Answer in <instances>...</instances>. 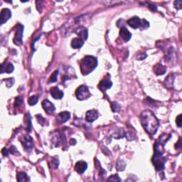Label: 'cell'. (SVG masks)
<instances>
[{"label": "cell", "instance_id": "obj_24", "mask_svg": "<svg viewBox=\"0 0 182 182\" xmlns=\"http://www.w3.org/2000/svg\"><path fill=\"white\" fill-rule=\"evenodd\" d=\"M58 71H56L54 72V73L52 74L51 77L49 79V83H55L57 81V77H58Z\"/></svg>", "mask_w": 182, "mask_h": 182}, {"label": "cell", "instance_id": "obj_9", "mask_svg": "<svg viewBox=\"0 0 182 182\" xmlns=\"http://www.w3.org/2000/svg\"><path fill=\"white\" fill-rule=\"evenodd\" d=\"M112 81L108 78H105L100 81L99 84H98V88L102 92H105L107 89H110L112 87Z\"/></svg>", "mask_w": 182, "mask_h": 182}, {"label": "cell", "instance_id": "obj_14", "mask_svg": "<svg viewBox=\"0 0 182 182\" xmlns=\"http://www.w3.org/2000/svg\"><path fill=\"white\" fill-rule=\"evenodd\" d=\"M88 168V165L87 163L83 161H80L78 162L76 164L75 166V169L76 171L78 172L79 174H83L85 172V171Z\"/></svg>", "mask_w": 182, "mask_h": 182}, {"label": "cell", "instance_id": "obj_16", "mask_svg": "<svg viewBox=\"0 0 182 182\" xmlns=\"http://www.w3.org/2000/svg\"><path fill=\"white\" fill-rule=\"evenodd\" d=\"M128 25L131 26L132 28H137L139 27H140V24H141V20L140 19L137 17V16H135V17L130 19L128 21Z\"/></svg>", "mask_w": 182, "mask_h": 182}, {"label": "cell", "instance_id": "obj_32", "mask_svg": "<svg viewBox=\"0 0 182 182\" xmlns=\"http://www.w3.org/2000/svg\"><path fill=\"white\" fill-rule=\"evenodd\" d=\"M2 153L3 154L4 156H8L9 151H8V150H6V148H4V149L2 150Z\"/></svg>", "mask_w": 182, "mask_h": 182}, {"label": "cell", "instance_id": "obj_7", "mask_svg": "<svg viewBox=\"0 0 182 182\" xmlns=\"http://www.w3.org/2000/svg\"><path fill=\"white\" fill-rule=\"evenodd\" d=\"M21 142L26 151H28V152L32 151V148L33 147V144L32 138L30 136L25 135L22 136L21 139Z\"/></svg>", "mask_w": 182, "mask_h": 182}, {"label": "cell", "instance_id": "obj_1", "mask_svg": "<svg viewBox=\"0 0 182 182\" xmlns=\"http://www.w3.org/2000/svg\"><path fill=\"white\" fill-rule=\"evenodd\" d=\"M140 120L144 129L151 135H154L159 128V122L150 110L143 111L140 115Z\"/></svg>", "mask_w": 182, "mask_h": 182}, {"label": "cell", "instance_id": "obj_33", "mask_svg": "<svg viewBox=\"0 0 182 182\" xmlns=\"http://www.w3.org/2000/svg\"><path fill=\"white\" fill-rule=\"evenodd\" d=\"M9 152L14 154V152H17V150H16V147H14V146H11V147H10V150H9Z\"/></svg>", "mask_w": 182, "mask_h": 182}, {"label": "cell", "instance_id": "obj_31", "mask_svg": "<svg viewBox=\"0 0 182 182\" xmlns=\"http://www.w3.org/2000/svg\"><path fill=\"white\" fill-rule=\"evenodd\" d=\"M174 6L176 9H181V7H182V3L181 1H176L174 2Z\"/></svg>", "mask_w": 182, "mask_h": 182}, {"label": "cell", "instance_id": "obj_5", "mask_svg": "<svg viewBox=\"0 0 182 182\" xmlns=\"http://www.w3.org/2000/svg\"><path fill=\"white\" fill-rule=\"evenodd\" d=\"M23 32H24V26L19 24L16 26L15 30V35L14 38V43L16 45H21L22 44V37H23Z\"/></svg>", "mask_w": 182, "mask_h": 182}, {"label": "cell", "instance_id": "obj_21", "mask_svg": "<svg viewBox=\"0 0 182 182\" xmlns=\"http://www.w3.org/2000/svg\"><path fill=\"white\" fill-rule=\"evenodd\" d=\"M17 180L18 181H27L29 179L24 172H19L17 174Z\"/></svg>", "mask_w": 182, "mask_h": 182}, {"label": "cell", "instance_id": "obj_28", "mask_svg": "<svg viewBox=\"0 0 182 182\" xmlns=\"http://www.w3.org/2000/svg\"><path fill=\"white\" fill-rule=\"evenodd\" d=\"M23 101V99L21 97H17L16 98V101H15V103H14V105H15V107H19L20 105L21 104V102Z\"/></svg>", "mask_w": 182, "mask_h": 182}, {"label": "cell", "instance_id": "obj_13", "mask_svg": "<svg viewBox=\"0 0 182 182\" xmlns=\"http://www.w3.org/2000/svg\"><path fill=\"white\" fill-rule=\"evenodd\" d=\"M51 92V95L54 99H61L63 97V91L59 90L58 87H53L50 90Z\"/></svg>", "mask_w": 182, "mask_h": 182}, {"label": "cell", "instance_id": "obj_29", "mask_svg": "<svg viewBox=\"0 0 182 182\" xmlns=\"http://www.w3.org/2000/svg\"><path fill=\"white\" fill-rule=\"evenodd\" d=\"M176 123L177 126H178L179 128H181V115H179L177 116L176 119Z\"/></svg>", "mask_w": 182, "mask_h": 182}, {"label": "cell", "instance_id": "obj_19", "mask_svg": "<svg viewBox=\"0 0 182 182\" xmlns=\"http://www.w3.org/2000/svg\"><path fill=\"white\" fill-rule=\"evenodd\" d=\"M84 41L83 40H81L80 38H74L71 41V46L73 49H80L83 46Z\"/></svg>", "mask_w": 182, "mask_h": 182}, {"label": "cell", "instance_id": "obj_20", "mask_svg": "<svg viewBox=\"0 0 182 182\" xmlns=\"http://www.w3.org/2000/svg\"><path fill=\"white\" fill-rule=\"evenodd\" d=\"M154 71L157 76L163 75L166 72V68L164 66H162V64H157L154 67Z\"/></svg>", "mask_w": 182, "mask_h": 182}, {"label": "cell", "instance_id": "obj_27", "mask_svg": "<svg viewBox=\"0 0 182 182\" xmlns=\"http://www.w3.org/2000/svg\"><path fill=\"white\" fill-rule=\"evenodd\" d=\"M108 181H120L121 179L119 178L117 174H115V175H112L110 176L108 179Z\"/></svg>", "mask_w": 182, "mask_h": 182}, {"label": "cell", "instance_id": "obj_2", "mask_svg": "<svg viewBox=\"0 0 182 182\" xmlns=\"http://www.w3.org/2000/svg\"><path fill=\"white\" fill-rule=\"evenodd\" d=\"M80 65L82 73L83 75H88L97 66V58L91 56H87L81 60Z\"/></svg>", "mask_w": 182, "mask_h": 182}, {"label": "cell", "instance_id": "obj_30", "mask_svg": "<svg viewBox=\"0 0 182 182\" xmlns=\"http://www.w3.org/2000/svg\"><path fill=\"white\" fill-rule=\"evenodd\" d=\"M11 80H14V78L5 79L6 84L7 86H8V87H11V86H12V85L14 83H11Z\"/></svg>", "mask_w": 182, "mask_h": 182}, {"label": "cell", "instance_id": "obj_26", "mask_svg": "<svg viewBox=\"0 0 182 182\" xmlns=\"http://www.w3.org/2000/svg\"><path fill=\"white\" fill-rule=\"evenodd\" d=\"M149 26H150L149 22H148L147 21H146L145 20H141V24H140L141 29H145V28L149 27Z\"/></svg>", "mask_w": 182, "mask_h": 182}, {"label": "cell", "instance_id": "obj_25", "mask_svg": "<svg viewBox=\"0 0 182 182\" xmlns=\"http://www.w3.org/2000/svg\"><path fill=\"white\" fill-rule=\"evenodd\" d=\"M120 109V105H119L117 102H113L112 103V110L115 112H117Z\"/></svg>", "mask_w": 182, "mask_h": 182}, {"label": "cell", "instance_id": "obj_12", "mask_svg": "<svg viewBox=\"0 0 182 182\" xmlns=\"http://www.w3.org/2000/svg\"><path fill=\"white\" fill-rule=\"evenodd\" d=\"M98 112L95 110H88L85 114V119L89 123H93L95 119L98 118Z\"/></svg>", "mask_w": 182, "mask_h": 182}, {"label": "cell", "instance_id": "obj_11", "mask_svg": "<svg viewBox=\"0 0 182 182\" xmlns=\"http://www.w3.org/2000/svg\"><path fill=\"white\" fill-rule=\"evenodd\" d=\"M11 16V12L9 9H3L1 11V16H0V22L1 24H4L6 23Z\"/></svg>", "mask_w": 182, "mask_h": 182}, {"label": "cell", "instance_id": "obj_8", "mask_svg": "<svg viewBox=\"0 0 182 182\" xmlns=\"http://www.w3.org/2000/svg\"><path fill=\"white\" fill-rule=\"evenodd\" d=\"M42 106L45 112L49 115H51L55 111V110H56V107H55L54 104L51 103L48 100H45L42 102Z\"/></svg>", "mask_w": 182, "mask_h": 182}, {"label": "cell", "instance_id": "obj_10", "mask_svg": "<svg viewBox=\"0 0 182 182\" xmlns=\"http://www.w3.org/2000/svg\"><path fill=\"white\" fill-rule=\"evenodd\" d=\"M70 117H71L70 112L67 111L60 112L56 117V122L58 124L65 123L66 122H67L69 119H70Z\"/></svg>", "mask_w": 182, "mask_h": 182}, {"label": "cell", "instance_id": "obj_23", "mask_svg": "<svg viewBox=\"0 0 182 182\" xmlns=\"http://www.w3.org/2000/svg\"><path fill=\"white\" fill-rule=\"evenodd\" d=\"M38 100H39V98L37 95H33V96H31L28 99V103L29 105H34L37 103Z\"/></svg>", "mask_w": 182, "mask_h": 182}, {"label": "cell", "instance_id": "obj_17", "mask_svg": "<svg viewBox=\"0 0 182 182\" xmlns=\"http://www.w3.org/2000/svg\"><path fill=\"white\" fill-rule=\"evenodd\" d=\"M76 33L81 40L83 41L88 39V30L84 27H80L76 31Z\"/></svg>", "mask_w": 182, "mask_h": 182}, {"label": "cell", "instance_id": "obj_18", "mask_svg": "<svg viewBox=\"0 0 182 182\" xmlns=\"http://www.w3.org/2000/svg\"><path fill=\"white\" fill-rule=\"evenodd\" d=\"M14 71V66L11 63H4L2 65L1 68V73H10Z\"/></svg>", "mask_w": 182, "mask_h": 182}, {"label": "cell", "instance_id": "obj_3", "mask_svg": "<svg viewBox=\"0 0 182 182\" xmlns=\"http://www.w3.org/2000/svg\"><path fill=\"white\" fill-rule=\"evenodd\" d=\"M171 135H166V134H163L159 136V138L157 140V142L154 144V154L158 155V156H162L164 153V145L166 142L168 141Z\"/></svg>", "mask_w": 182, "mask_h": 182}, {"label": "cell", "instance_id": "obj_6", "mask_svg": "<svg viewBox=\"0 0 182 182\" xmlns=\"http://www.w3.org/2000/svg\"><path fill=\"white\" fill-rule=\"evenodd\" d=\"M152 162L154 164L157 171H161L164 168V164L166 162V159L162 156H158V155H154L152 158Z\"/></svg>", "mask_w": 182, "mask_h": 182}, {"label": "cell", "instance_id": "obj_22", "mask_svg": "<svg viewBox=\"0 0 182 182\" xmlns=\"http://www.w3.org/2000/svg\"><path fill=\"white\" fill-rule=\"evenodd\" d=\"M125 167H126L125 163H124L123 161V160L119 159L118 161H117V169L118 170V171H123V170L124 169H125Z\"/></svg>", "mask_w": 182, "mask_h": 182}, {"label": "cell", "instance_id": "obj_15", "mask_svg": "<svg viewBox=\"0 0 182 182\" xmlns=\"http://www.w3.org/2000/svg\"><path fill=\"white\" fill-rule=\"evenodd\" d=\"M119 36L124 41H128L131 39L132 34L128 29L125 27H122L119 31Z\"/></svg>", "mask_w": 182, "mask_h": 182}, {"label": "cell", "instance_id": "obj_4", "mask_svg": "<svg viewBox=\"0 0 182 182\" xmlns=\"http://www.w3.org/2000/svg\"><path fill=\"white\" fill-rule=\"evenodd\" d=\"M76 96L79 100H85L89 98L91 94L87 86L80 85L76 90Z\"/></svg>", "mask_w": 182, "mask_h": 182}]
</instances>
